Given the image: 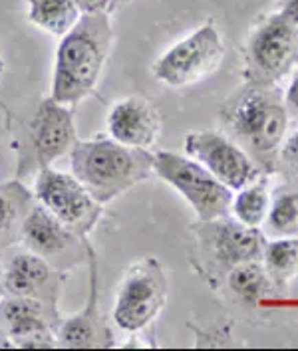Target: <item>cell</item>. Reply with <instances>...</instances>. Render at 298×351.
Listing matches in <instances>:
<instances>
[{
    "label": "cell",
    "mask_w": 298,
    "mask_h": 351,
    "mask_svg": "<svg viewBox=\"0 0 298 351\" xmlns=\"http://www.w3.org/2000/svg\"><path fill=\"white\" fill-rule=\"evenodd\" d=\"M16 219V203L8 195H0V232L8 230Z\"/></svg>",
    "instance_id": "cell-25"
},
{
    "label": "cell",
    "mask_w": 298,
    "mask_h": 351,
    "mask_svg": "<svg viewBox=\"0 0 298 351\" xmlns=\"http://www.w3.org/2000/svg\"><path fill=\"white\" fill-rule=\"evenodd\" d=\"M279 12L298 30V0H282Z\"/></svg>",
    "instance_id": "cell-26"
},
{
    "label": "cell",
    "mask_w": 298,
    "mask_h": 351,
    "mask_svg": "<svg viewBox=\"0 0 298 351\" xmlns=\"http://www.w3.org/2000/svg\"><path fill=\"white\" fill-rule=\"evenodd\" d=\"M95 284L92 286V298H90V306L86 314H80L72 317L70 322L64 324L62 332H60V339L64 346H72V348H90L95 341Z\"/></svg>",
    "instance_id": "cell-21"
},
{
    "label": "cell",
    "mask_w": 298,
    "mask_h": 351,
    "mask_svg": "<svg viewBox=\"0 0 298 351\" xmlns=\"http://www.w3.org/2000/svg\"><path fill=\"white\" fill-rule=\"evenodd\" d=\"M298 66V30L280 12L262 19L244 44V77L255 86H279Z\"/></svg>",
    "instance_id": "cell-4"
},
{
    "label": "cell",
    "mask_w": 298,
    "mask_h": 351,
    "mask_svg": "<svg viewBox=\"0 0 298 351\" xmlns=\"http://www.w3.org/2000/svg\"><path fill=\"white\" fill-rule=\"evenodd\" d=\"M72 106L60 104L48 97L40 104L32 123V139L36 149L38 163L52 165L62 155L72 151L76 145V128Z\"/></svg>",
    "instance_id": "cell-11"
},
{
    "label": "cell",
    "mask_w": 298,
    "mask_h": 351,
    "mask_svg": "<svg viewBox=\"0 0 298 351\" xmlns=\"http://www.w3.org/2000/svg\"><path fill=\"white\" fill-rule=\"evenodd\" d=\"M183 147L187 157L201 163L233 193L262 175L247 151L219 131H191L187 133Z\"/></svg>",
    "instance_id": "cell-8"
},
{
    "label": "cell",
    "mask_w": 298,
    "mask_h": 351,
    "mask_svg": "<svg viewBox=\"0 0 298 351\" xmlns=\"http://www.w3.org/2000/svg\"><path fill=\"white\" fill-rule=\"evenodd\" d=\"M108 131L122 145L153 147L161 133V115L148 99L131 95L115 101L108 113Z\"/></svg>",
    "instance_id": "cell-10"
},
{
    "label": "cell",
    "mask_w": 298,
    "mask_h": 351,
    "mask_svg": "<svg viewBox=\"0 0 298 351\" xmlns=\"http://www.w3.org/2000/svg\"><path fill=\"white\" fill-rule=\"evenodd\" d=\"M72 175L100 204H108L153 175V153L100 137L76 141L70 151Z\"/></svg>",
    "instance_id": "cell-3"
},
{
    "label": "cell",
    "mask_w": 298,
    "mask_h": 351,
    "mask_svg": "<svg viewBox=\"0 0 298 351\" xmlns=\"http://www.w3.org/2000/svg\"><path fill=\"white\" fill-rule=\"evenodd\" d=\"M0 317L6 324L10 335L19 337L24 346H44L38 335L44 332V322L40 317V306L30 296H14L0 304Z\"/></svg>",
    "instance_id": "cell-14"
},
{
    "label": "cell",
    "mask_w": 298,
    "mask_h": 351,
    "mask_svg": "<svg viewBox=\"0 0 298 351\" xmlns=\"http://www.w3.org/2000/svg\"><path fill=\"white\" fill-rule=\"evenodd\" d=\"M168 278L157 260L133 264L115 296L113 319L124 332L137 333L159 315L168 302Z\"/></svg>",
    "instance_id": "cell-7"
},
{
    "label": "cell",
    "mask_w": 298,
    "mask_h": 351,
    "mask_svg": "<svg viewBox=\"0 0 298 351\" xmlns=\"http://www.w3.org/2000/svg\"><path fill=\"white\" fill-rule=\"evenodd\" d=\"M153 175L173 186L201 222L231 217L233 191L195 159L173 151H157L153 153Z\"/></svg>",
    "instance_id": "cell-5"
},
{
    "label": "cell",
    "mask_w": 298,
    "mask_h": 351,
    "mask_svg": "<svg viewBox=\"0 0 298 351\" xmlns=\"http://www.w3.org/2000/svg\"><path fill=\"white\" fill-rule=\"evenodd\" d=\"M221 121L231 139L241 145L261 173H275L279 149L288 131V113L275 86L244 84L221 110Z\"/></svg>",
    "instance_id": "cell-1"
},
{
    "label": "cell",
    "mask_w": 298,
    "mask_h": 351,
    "mask_svg": "<svg viewBox=\"0 0 298 351\" xmlns=\"http://www.w3.org/2000/svg\"><path fill=\"white\" fill-rule=\"evenodd\" d=\"M124 2H130V0H117V4H124Z\"/></svg>",
    "instance_id": "cell-29"
},
{
    "label": "cell",
    "mask_w": 298,
    "mask_h": 351,
    "mask_svg": "<svg viewBox=\"0 0 298 351\" xmlns=\"http://www.w3.org/2000/svg\"><path fill=\"white\" fill-rule=\"evenodd\" d=\"M205 224H209L211 230V250L225 268H233L251 260H261L262 246L266 241L261 228L247 226L233 217Z\"/></svg>",
    "instance_id": "cell-12"
},
{
    "label": "cell",
    "mask_w": 298,
    "mask_h": 351,
    "mask_svg": "<svg viewBox=\"0 0 298 351\" xmlns=\"http://www.w3.org/2000/svg\"><path fill=\"white\" fill-rule=\"evenodd\" d=\"M4 72V62H2V56H0V74Z\"/></svg>",
    "instance_id": "cell-28"
},
{
    "label": "cell",
    "mask_w": 298,
    "mask_h": 351,
    "mask_svg": "<svg viewBox=\"0 0 298 351\" xmlns=\"http://www.w3.org/2000/svg\"><path fill=\"white\" fill-rule=\"evenodd\" d=\"M22 239L32 252L46 256L66 250L72 244V230L40 204L22 222Z\"/></svg>",
    "instance_id": "cell-13"
},
{
    "label": "cell",
    "mask_w": 298,
    "mask_h": 351,
    "mask_svg": "<svg viewBox=\"0 0 298 351\" xmlns=\"http://www.w3.org/2000/svg\"><path fill=\"white\" fill-rule=\"evenodd\" d=\"M113 44L110 14H82L56 50L52 99L76 106L93 92Z\"/></svg>",
    "instance_id": "cell-2"
},
{
    "label": "cell",
    "mask_w": 298,
    "mask_h": 351,
    "mask_svg": "<svg viewBox=\"0 0 298 351\" xmlns=\"http://www.w3.org/2000/svg\"><path fill=\"white\" fill-rule=\"evenodd\" d=\"M36 199L70 230H90L98 221L100 206L74 175L42 167L36 179Z\"/></svg>",
    "instance_id": "cell-9"
},
{
    "label": "cell",
    "mask_w": 298,
    "mask_h": 351,
    "mask_svg": "<svg viewBox=\"0 0 298 351\" xmlns=\"http://www.w3.org/2000/svg\"><path fill=\"white\" fill-rule=\"evenodd\" d=\"M82 14H110L117 8V0H74Z\"/></svg>",
    "instance_id": "cell-23"
},
{
    "label": "cell",
    "mask_w": 298,
    "mask_h": 351,
    "mask_svg": "<svg viewBox=\"0 0 298 351\" xmlns=\"http://www.w3.org/2000/svg\"><path fill=\"white\" fill-rule=\"evenodd\" d=\"M262 226L266 239L298 237V189H282L273 195Z\"/></svg>",
    "instance_id": "cell-19"
},
{
    "label": "cell",
    "mask_w": 298,
    "mask_h": 351,
    "mask_svg": "<svg viewBox=\"0 0 298 351\" xmlns=\"http://www.w3.org/2000/svg\"><path fill=\"white\" fill-rule=\"evenodd\" d=\"M50 278V266L40 254H19L4 272V290L12 296H32Z\"/></svg>",
    "instance_id": "cell-18"
},
{
    "label": "cell",
    "mask_w": 298,
    "mask_h": 351,
    "mask_svg": "<svg viewBox=\"0 0 298 351\" xmlns=\"http://www.w3.org/2000/svg\"><path fill=\"white\" fill-rule=\"evenodd\" d=\"M282 101H284V108L288 117H298V66L293 70L290 74V82H288V88L282 95Z\"/></svg>",
    "instance_id": "cell-24"
},
{
    "label": "cell",
    "mask_w": 298,
    "mask_h": 351,
    "mask_svg": "<svg viewBox=\"0 0 298 351\" xmlns=\"http://www.w3.org/2000/svg\"><path fill=\"white\" fill-rule=\"evenodd\" d=\"M4 296V270H2V264H0V300Z\"/></svg>",
    "instance_id": "cell-27"
},
{
    "label": "cell",
    "mask_w": 298,
    "mask_h": 351,
    "mask_svg": "<svg viewBox=\"0 0 298 351\" xmlns=\"http://www.w3.org/2000/svg\"><path fill=\"white\" fill-rule=\"evenodd\" d=\"M261 260L273 286H288L298 278V237L266 239Z\"/></svg>",
    "instance_id": "cell-15"
},
{
    "label": "cell",
    "mask_w": 298,
    "mask_h": 351,
    "mask_svg": "<svg viewBox=\"0 0 298 351\" xmlns=\"http://www.w3.org/2000/svg\"><path fill=\"white\" fill-rule=\"evenodd\" d=\"M225 58V44L213 20L205 22L189 36L173 44L157 58L153 77L169 88H185L215 74Z\"/></svg>",
    "instance_id": "cell-6"
},
{
    "label": "cell",
    "mask_w": 298,
    "mask_h": 351,
    "mask_svg": "<svg viewBox=\"0 0 298 351\" xmlns=\"http://www.w3.org/2000/svg\"><path fill=\"white\" fill-rule=\"evenodd\" d=\"M28 20L40 30L62 38L80 20L82 12L74 0H26Z\"/></svg>",
    "instance_id": "cell-17"
},
{
    "label": "cell",
    "mask_w": 298,
    "mask_h": 351,
    "mask_svg": "<svg viewBox=\"0 0 298 351\" xmlns=\"http://www.w3.org/2000/svg\"><path fill=\"white\" fill-rule=\"evenodd\" d=\"M229 286L231 290L247 302H257L266 290L273 286L262 268L261 260L242 262L231 268L229 272Z\"/></svg>",
    "instance_id": "cell-20"
},
{
    "label": "cell",
    "mask_w": 298,
    "mask_h": 351,
    "mask_svg": "<svg viewBox=\"0 0 298 351\" xmlns=\"http://www.w3.org/2000/svg\"><path fill=\"white\" fill-rule=\"evenodd\" d=\"M279 163L298 171V128L293 133L284 135V141L279 149Z\"/></svg>",
    "instance_id": "cell-22"
},
{
    "label": "cell",
    "mask_w": 298,
    "mask_h": 351,
    "mask_svg": "<svg viewBox=\"0 0 298 351\" xmlns=\"http://www.w3.org/2000/svg\"><path fill=\"white\" fill-rule=\"evenodd\" d=\"M271 199L273 193L268 186V175L262 173L253 183L233 193L231 217L247 226L261 228L271 208Z\"/></svg>",
    "instance_id": "cell-16"
}]
</instances>
